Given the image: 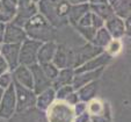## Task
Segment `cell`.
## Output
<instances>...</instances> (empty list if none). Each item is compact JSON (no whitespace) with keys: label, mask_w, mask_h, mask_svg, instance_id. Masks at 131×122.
Returning a JSON list of instances; mask_svg holds the SVG:
<instances>
[{"label":"cell","mask_w":131,"mask_h":122,"mask_svg":"<svg viewBox=\"0 0 131 122\" xmlns=\"http://www.w3.org/2000/svg\"><path fill=\"white\" fill-rule=\"evenodd\" d=\"M70 4L67 0H40L37 3L38 13L53 26L59 28L67 25V12Z\"/></svg>","instance_id":"obj_1"},{"label":"cell","mask_w":131,"mask_h":122,"mask_svg":"<svg viewBox=\"0 0 131 122\" xmlns=\"http://www.w3.org/2000/svg\"><path fill=\"white\" fill-rule=\"evenodd\" d=\"M23 28L27 34V37L31 40L48 42V41H54L56 37V28L40 13L30 17Z\"/></svg>","instance_id":"obj_2"},{"label":"cell","mask_w":131,"mask_h":122,"mask_svg":"<svg viewBox=\"0 0 131 122\" xmlns=\"http://www.w3.org/2000/svg\"><path fill=\"white\" fill-rule=\"evenodd\" d=\"M45 117L48 122H73L74 110L73 106L64 100H54L45 110Z\"/></svg>","instance_id":"obj_3"},{"label":"cell","mask_w":131,"mask_h":122,"mask_svg":"<svg viewBox=\"0 0 131 122\" xmlns=\"http://www.w3.org/2000/svg\"><path fill=\"white\" fill-rule=\"evenodd\" d=\"M13 86L16 97V112H25L30 108H34L36 105V93L31 88L20 85L13 80Z\"/></svg>","instance_id":"obj_4"},{"label":"cell","mask_w":131,"mask_h":122,"mask_svg":"<svg viewBox=\"0 0 131 122\" xmlns=\"http://www.w3.org/2000/svg\"><path fill=\"white\" fill-rule=\"evenodd\" d=\"M103 51V49L96 47L91 42H87L86 44L81 45V47L72 49V60H73L72 62V67L75 69V67L80 66L84 63H86L87 60L92 59L93 57L100 55Z\"/></svg>","instance_id":"obj_5"},{"label":"cell","mask_w":131,"mask_h":122,"mask_svg":"<svg viewBox=\"0 0 131 122\" xmlns=\"http://www.w3.org/2000/svg\"><path fill=\"white\" fill-rule=\"evenodd\" d=\"M42 42L31 38H26L20 44V52H19V64L30 65L37 63V52Z\"/></svg>","instance_id":"obj_6"},{"label":"cell","mask_w":131,"mask_h":122,"mask_svg":"<svg viewBox=\"0 0 131 122\" xmlns=\"http://www.w3.org/2000/svg\"><path fill=\"white\" fill-rule=\"evenodd\" d=\"M16 113V97L14 86L12 85L5 88L3 98L0 100V117L8 120Z\"/></svg>","instance_id":"obj_7"},{"label":"cell","mask_w":131,"mask_h":122,"mask_svg":"<svg viewBox=\"0 0 131 122\" xmlns=\"http://www.w3.org/2000/svg\"><path fill=\"white\" fill-rule=\"evenodd\" d=\"M30 71H31L32 75V82H34V87L32 90L36 94L41 93L42 91L47 90L49 87L52 86V82L44 75V72L41 69V65L38 63H35V64L30 65L29 66Z\"/></svg>","instance_id":"obj_8"},{"label":"cell","mask_w":131,"mask_h":122,"mask_svg":"<svg viewBox=\"0 0 131 122\" xmlns=\"http://www.w3.org/2000/svg\"><path fill=\"white\" fill-rule=\"evenodd\" d=\"M19 52H20V43H1L0 55L8 64L9 71L14 70L19 65Z\"/></svg>","instance_id":"obj_9"},{"label":"cell","mask_w":131,"mask_h":122,"mask_svg":"<svg viewBox=\"0 0 131 122\" xmlns=\"http://www.w3.org/2000/svg\"><path fill=\"white\" fill-rule=\"evenodd\" d=\"M27 38V34L25 28L10 22L5 25V33H4L3 43H22Z\"/></svg>","instance_id":"obj_10"},{"label":"cell","mask_w":131,"mask_h":122,"mask_svg":"<svg viewBox=\"0 0 131 122\" xmlns=\"http://www.w3.org/2000/svg\"><path fill=\"white\" fill-rule=\"evenodd\" d=\"M37 13H38L37 4L29 3V4H26V5L16 6V13H15V16L13 17L12 22L17 26H20V27H25L27 21L29 20L30 17L34 16L35 14H37Z\"/></svg>","instance_id":"obj_11"},{"label":"cell","mask_w":131,"mask_h":122,"mask_svg":"<svg viewBox=\"0 0 131 122\" xmlns=\"http://www.w3.org/2000/svg\"><path fill=\"white\" fill-rule=\"evenodd\" d=\"M113 59L111 56H109L107 52H101L100 55L93 57L92 59L87 60L86 63H84L82 65L75 67L74 69V73H80V72H85V71H93L96 70L99 67H104L107 64L110 63V60Z\"/></svg>","instance_id":"obj_12"},{"label":"cell","mask_w":131,"mask_h":122,"mask_svg":"<svg viewBox=\"0 0 131 122\" xmlns=\"http://www.w3.org/2000/svg\"><path fill=\"white\" fill-rule=\"evenodd\" d=\"M58 69L72 67V49L67 48L65 44H58L57 50L54 52V56L51 60Z\"/></svg>","instance_id":"obj_13"},{"label":"cell","mask_w":131,"mask_h":122,"mask_svg":"<svg viewBox=\"0 0 131 122\" xmlns=\"http://www.w3.org/2000/svg\"><path fill=\"white\" fill-rule=\"evenodd\" d=\"M103 70L104 67H99V69L93 70V71H85V72H80V73H74L73 80H72L73 88L77 91L78 88L93 82V80H99V78L103 73Z\"/></svg>","instance_id":"obj_14"},{"label":"cell","mask_w":131,"mask_h":122,"mask_svg":"<svg viewBox=\"0 0 131 122\" xmlns=\"http://www.w3.org/2000/svg\"><path fill=\"white\" fill-rule=\"evenodd\" d=\"M10 72H12V77L14 82L19 83L20 85L27 87V88H31L32 90L34 82H32V75H31V71H30L29 66L19 64Z\"/></svg>","instance_id":"obj_15"},{"label":"cell","mask_w":131,"mask_h":122,"mask_svg":"<svg viewBox=\"0 0 131 122\" xmlns=\"http://www.w3.org/2000/svg\"><path fill=\"white\" fill-rule=\"evenodd\" d=\"M103 27L108 30V33L110 34V36L113 38H122L126 34L124 20L116 16V15H113L108 20L104 21Z\"/></svg>","instance_id":"obj_16"},{"label":"cell","mask_w":131,"mask_h":122,"mask_svg":"<svg viewBox=\"0 0 131 122\" xmlns=\"http://www.w3.org/2000/svg\"><path fill=\"white\" fill-rule=\"evenodd\" d=\"M58 43L54 41H48V42H42L41 47L38 48L37 52V63L42 64V63L51 62L54 56V52L57 50Z\"/></svg>","instance_id":"obj_17"},{"label":"cell","mask_w":131,"mask_h":122,"mask_svg":"<svg viewBox=\"0 0 131 122\" xmlns=\"http://www.w3.org/2000/svg\"><path fill=\"white\" fill-rule=\"evenodd\" d=\"M54 100H56V90L51 86L36 95V105H35V107L37 109L42 110V112H45L48 109V107Z\"/></svg>","instance_id":"obj_18"},{"label":"cell","mask_w":131,"mask_h":122,"mask_svg":"<svg viewBox=\"0 0 131 122\" xmlns=\"http://www.w3.org/2000/svg\"><path fill=\"white\" fill-rule=\"evenodd\" d=\"M89 11V3L78 4V5H70L67 12V22L72 26H75L79 19Z\"/></svg>","instance_id":"obj_19"},{"label":"cell","mask_w":131,"mask_h":122,"mask_svg":"<svg viewBox=\"0 0 131 122\" xmlns=\"http://www.w3.org/2000/svg\"><path fill=\"white\" fill-rule=\"evenodd\" d=\"M99 90V80H93V82L88 83V84L84 85L82 87L77 90V94L80 101L88 102L93 98H95Z\"/></svg>","instance_id":"obj_20"},{"label":"cell","mask_w":131,"mask_h":122,"mask_svg":"<svg viewBox=\"0 0 131 122\" xmlns=\"http://www.w3.org/2000/svg\"><path fill=\"white\" fill-rule=\"evenodd\" d=\"M73 77H74L73 67L60 69L57 77L54 78V80L52 82V87H53L54 90H57V88H59V87H62V86H65V85H72Z\"/></svg>","instance_id":"obj_21"},{"label":"cell","mask_w":131,"mask_h":122,"mask_svg":"<svg viewBox=\"0 0 131 122\" xmlns=\"http://www.w3.org/2000/svg\"><path fill=\"white\" fill-rule=\"evenodd\" d=\"M16 13V5L8 0H0V22L7 23L13 20Z\"/></svg>","instance_id":"obj_22"},{"label":"cell","mask_w":131,"mask_h":122,"mask_svg":"<svg viewBox=\"0 0 131 122\" xmlns=\"http://www.w3.org/2000/svg\"><path fill=\"white\" fill-rule=\"evenodd\" d=\"M89 11L94 14L99 15L102 17L104 21L108 20L109 17H111L114 14V11L111 8L109 3H99V4H91L89 3Z\"/></svg>","instance_id":"obj_23"},{"label":"cell","mask_w":131,"mask_h":122,"mask_svg":"<svg viewBox=\"0 0 131 122\" xmlns=\"http://www.w3.org/2000/svg\"><path fill=\"white\" fill-rule=\"evenodd\" d=\"M110 6L116 16L123 20L126 17H130V0H113Z\"/></svg>","instance_id":"obj_24"},{"label":"cell","mask_w":131,"mask_h":122,"mask_svg":"<svg viewBox=\"0 0 131 122\" xmlns=\"http://www.w3.org/2000/svg\"><path fill=\"white\" fill-rule=\"evenodd\" d=\"M108 109L109 108H108L107 105H103L101 100L95 99V98H93L92 100H89V101L87 102L86 112L89 114V117L102 115V114H104V113L108 112Z\"/></svg>","instance_id":"obj_25"},{"label":"cell","mask_w":131,"mask_h":122,"mask_svg":"<svg viewBox=\"0 0 131 122\" xmlns=\"http://www.w3.org/2000/svg\"><path fill=\"white\" fill-rule=\"evenodd\" d=\"M111 40H113V37L110 36L108 30H107L104 27H102L95 32V35H94V37H93V40H92L91 43H93L94 45H96V47H99V48H101V49L104 50V48L109 44V42H110Z\"/></svg>","instance_id":"obj_26"},{"label":"cell","mask_w":131,"mask_h":122,"mask_svg":"<svg viewBox=\"0 0 131 122\" xmlns=\"http://www.w3.org/2000/svg\"><path fill=\"white\" fill-rule=\"evenodd\" d=\"M41 65V69L44 72V75L49 78L51 82H53L54 78L57 77L58 72H59V69H58L56 65L53 64L52 62H47V63H42Z\"/></svg>","instance_id":"obj_27"},{"label":"cell","mask_w":131,"mask_h":122,"mask_svg":"<svg viewBox=\"0 0 131 122\" xmlns=\"http://www.w3.org/2000/svg\"><path fill=\"white\" fill-rule=\"evenodd\" d=\"M122 51V42L121 38H113L109 42V44L104 48V52H107L109 56L114 57V56L118 55Z\"/></svg>","instance_id":"obj_28"},{"label":"cell","mask_w":131,"mask_h":122,"mask_svg":"<svg viewBox=\"0 0 131 122\" xmlns=\"http://www.w3.org/2000/svg\"><path fill=\"white\" fill-rule=\"evenodd\" d=\"M74 28L77 29V32L87 42H92V40H93L95 35V32H96V29H94L92 26H86V27H84V26H74Z\"/></svg>","instance_id":"obj_29"},{"label":"cell","mask_w":131,"mask_h":122,"mask_svg":"<svg viewBox=\"0 0 131 122\" xmlns=\"http://www.w3.org/2000/svg\"><path fill=\"white\" fill-rule=\"evenodd\" d=\"M73 91H75V90L73 88L72 85H65V86L59 87V88L56 90V99L57 100H65L67 95H69L70 93H72Z\"/></svg>","instance_id":"obj_30"},{"label":"cell","mask_w":131,"mask_h":122,"mask_svg":"<svg viewBox=\"0 0 131 122\" xmlns=\"http://www.w3.org/2000/svg\"><path fill=\"white\" fill-rule=\"evenodd\" d=\"M12 83H13V77L10 71H7V72L0 75V87H3L4 90L7 88L9 85H12Z\"/></svg>","instance_id":"obj_31"},{"label":"cell","mask_w":131,"mask_h":122,"mask_svg":"<svg viewBox=\"0 0 131 122\" xmlns=\"http://www.w3.org/2000/svg\"><path fill=\"white\" fill-rule=\"evenodd\" d=\"M91 26L94 29H100V28H102L104 26V20L102 19V17H100L99 15L94 14V13H92V23Z\"/></svg>","instance_id":"obj_32"},{"label":"cell","mask_w":131,"mask_h":122,"mask_svg":"<svg viewBox=\"0 0 131 122\" xmlns=\"http://www.w3.org/2000/svg\"><path fill=\"white\" fill-rule=\"evenodd\" d=\"M91 23H92V12L88 11V12L85 13V14L80 17L75 26H84V27H86V26H91Z\"/></svg>","instance_id":"obj_33"},{"label":"cell","mask_w":131,"mask_h":122,"mask_svg":"<svg viewBox=\"0 0 131 122\" xmlns=\"http://www.w3.org/2000/svg\"><path fill=\"white\" fill-rule=\"evenodd\" d=\"M86 109H87V102H84V101H79L73 106V110L75 115H79L81 113L86 112Z\"/></svg>","instance_id":"obj_34"},{"label":"cell","mask_w":131,"mask_h":122,"mask_svg":"<svg viewBox=\"0 0 131 122\" xmlns=\"http://www.w3.org/2000/svg\"><path fill=\"white\" fill-rule=\"evenodd\" d=\"M64 101H66L69 105H71V106H74V105L77 104V102H79V98H78V94H77V91H73L72 93H70L69 95L66 97V99L64 100Z\"/></svg>","instance_id":"obj_35"},{"label":"cell","mask_w":131,"mask_h":122,"mask_svg":"<svg viewBox=\"0 0 131 122\" xmlns=\"http://www.w3.org/2000/svg\"><path fill=\"white\" fill-rule=\"evenodd\" d=\"M91 121L92 122H110V117H109L108 112H107L102 115H99V116H91Z\"/></svg>","instance_id":"obj_36"},{"label":"cell","mask_w":131,"mask_h":122,"mask_svg":"<svg viewBox=\"0 0 131 122\" xmlns=\"http://www.w3.org/2000/svg\"><path fill=\"white\" fill-rule=\"evenodd\" d=\"M89 120H91L89 114L87 112H84V113H81V114H79V115H75V116H74V121L73 122H88Z\"/></svg>","instance_id":"obj_37"},{"label":"cell","mask_w":131,"mask_h":122,"mask_svg":"<svg viewBox=\"0 0 131 122\" xmlns=\"http://www.w3.org/2000/svg\"><path fill=\"white\" fill-rule=\"evenodd\" d=\"M9 71V67H8V64L6 63V60L4 59V57L0 55V75Z\"/></svg>","instance_id":"obj_38"},{"label":"cell","mask_w":131,"mask_h":122,"mask_svg":"<svg viewBox=\"0 0 131 122\" xmlns=\"http://www.w3.org/2000/svg\"><path fill=\"white\" fill-rule=\"evenodd\" d=\"M5 25H6V23L0 22V43H3V40H4V33H5Z\"/></svg>","instance_id":"obj_39"},{"label":"cell","mask_w":131,"mask_h":122,"mask_svg":"<svg viewBox=\"0 0 131 122\" xmlns=\"http://www.w3.org/2000/svg\"><path fill=\"white\" fill-rule=\"evenodd\" d=\"M67 3L70 5H78V4H86L88 3V0H67Z\"/></svg>","instance_id":"obj_40"},{"label":"cell","mask_w":131,"mask_h":122,"mask_svg":"<svg viewBox=\"0 0 131 122\" xmlns=\"http://www.w3.org/2000/svg\"><path fill=\"white\" fill-rule=\"evenodd\" d=\"M91 4H99V3H109V0H88Z\"/></svg>","instance_id":"obj_41"},{"label":"cell","mask_w":131,"mask_h":122,"mask_svg":"<svg viewBox=\"0 0 131 122\" xmlns=\"http://www.w3.org/2000/svg\"><path fill=\"white\" fill-rule=\"evenodd\" d=\"M4 91H5V90H4L3 87H0V100H1V98H3V94H4Z\"/></svg>","instance_id":"obj_42"},{"label":"cell","mask_w":131,"mask_h":122,"mask_svg":"<svg viewBox=\"0 0 131 122\" xmlns=\"http://www.w3.org/2000/svg\"><path fill=\"white\" fill-rule=\"evenodd\" d=\"M8 1H10V3L14 4V5H17V0H8Z\"/></svg>","instance_id":"obj_43"},{"label":"cell","mask_w":131,"mask_h":122,"mask_svg":"<svg viewBox=\"0 0 131 122\" xmlns=\"http://www.w3.org/2000/svg\"><path fill=\"white\" fill-rule=\"evenodd\" d=\"M0 122H8V120H5V119H1V117H0Z\"/></svg>","instance_id":"obj_44"},{"label":"cell","mask_w":131,"mask_h":122,"mask_svg":"<svg viewBox=\"0 0 131 122\" xmlns=\"http://www.w3.org/2000/svg\"><path fill=\"white\" fill-rule=\"evenodd\" d=\"M31 1H32V3H35V4H37L38 1H40V0H31Z\"/></svg>","instance_id":"obj_45"},{"label":"cell","mask_w":131,"mask_h":122,"mask_svg":"<svg viewBox=\"0 0 131 122\" xmlns=\"http://www.w3.org/2000/svg\"><path fill=\"white\" fill-rule=\"evenodd\" d=\"M0 48H1V43H0Z\"/></svg>","instance_id":"obj_46"},{"label":"cell","mask_w":131,"mask_h":122,"mask_svg":"<svg viewBox=\"0 0 131 122\" xmlns=\"http://www.w3.org/2000/svg\"><path fill=\"white\" fill-rule=\"evenodd\" d=\"M88 122H92V121H91V120H89V121H88Z\"/></svg>","instance_id":"obj_47"}]
</instances>
